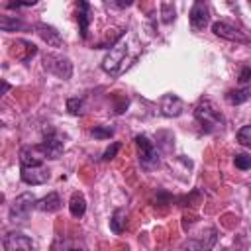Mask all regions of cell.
<instances>
[{
	"mask_svg": "<svg viewBox=\"0 0 251 251\" xmlns=\"http://www.w3.org/2000/svg\"><path fill=\"white\" fill-rule=\"evenodd\" d=\"M135 57H129V43L127 41H122V43H116L110 53L102 59V69L110 75H120L127 65L129 61H133Z\"/></svg>",
	"mask_w": 251,
	"mask_h": 251,
	"instance_id": "1",
	"label": "cell"
},
{
	"mask_svg": "<svg viewBox=\"0 0 251 251\" xmlns=\"http://www.w3.org/2000/svg\"><path fill=\"white\" fill-rule=\"evenodd\" d=\"M194 116L206 133H212L214 129H218L226 124L222 112L212 104V100H200L198 106L194 108Z\"/></svg>",
	"mask_w": 251,
	"mask_h": 251,
	"instance_id": "2",
	"label": "cell"
},
{
	"mask_svg": "<svg viewBox=\"0 0 251 251\" xmlns=\"http://www.w3.org/2000/svg\"><path fill=\"white\" fill-rule=\"evenodd\" d=\"M43 67L53 73L55 76L63 78V80H69L71 75H73V63L69 57L65 55H57V53H45L43 55Z\"/></svg>",
	"mask_w": 251,
	"mask_h": 251,
	"instance_id": "3",
	"label": "cell"
},
{
	"mask_svg": "<svg viewBox=\"0 0 251 251\" xmlns=\"http://www.w3.org/2000/svg\"><path fill=\"white\" fill-rule=\"evenodd\" d=\"M37 206V200H35V196L31 194V192H24V194H20L14 202H12V206H10V212H8V218H10V222H25L27 218H29V212H31V208H35Z\"/></svg>",
	"mask_w": 251,
	"mask_h": 251,
	"instance_id": "4",
	"label": "cell"
},
{
	"mask_svg": "<svg viewBox=\"0 0 251 251\" xmlns=\"http://www.w3.org/2000/svg\"><path fill=\"white\" fill-rule=\"evenodd\" d=\"M135 147H137V157L143 169H153L159 165V153L153 145V141L147 135H135Z\"/></svg>",
	"mask_w": 251,
	"mask_h": 251,
	"instance_id": "5",
	"label": "cell"
},
{
	"mask_svg": "<svg viewBox=\"0 0 251 251\" xmlns=\"http://www.w3.org/2000/svg\"><path fill=\"white\" fill-rule=\"evenodd\" d=\"M37 147H39V151H41V155L45 157V159H59L61 155H63V151H65V143H63V139L57 135V131L55 129H45V137H43V141L41 143H37Z\"/></svg>",
	"mask_w": 251,
	"mask_h": 251,
	"instance_id": "6",
	"label": "cell"
},
{
	"mask_svg": "<svg viewBox=\"0 0 251 251\" xmlns=\"http://www.w3.org/2000/svg\"><path fill=\"white\" fill-rule=\"evenodd\" d=\"M4 251H33L35 243L31 241V237H27L22 231H10L4 235L2 239Z\"/></svg>",
	"mask_w": 251,
	"mask_h": 251,
	"instance_id": "7",
	"label": "cell"
},
{
	"mask_svg": "<svg viewBox=\"0 0 251 251\" xmlns=\"http://www.w3.org/2000/svg\"><path fill=\"white\" fill-rule=\"evenodd\" d=\"M212 31L222 37V39H227V41H235V43H249V37L235 25L227 24V22H214L212 24Z\"/></svg>",
	"mask_w": 251,
	"mask_h": 251,
	"instance_id": "8",
	"label": "cell"
},
{
	"mask_svg": "<svg viewBox=\"0 0 251 251\" xmlns=\"http://www.w3.org/2000/svg\"><path fill=\"white\" fill-rule=\"evenodd\" d=\"M190 27L194 29V31H200V29H204L206 25H208V22H210V10H208V4L206 2H194L192 4V8H190Z\"/></svg>",
	"mask_w": 251,
	"mask_h": 251,
	"instance_id": "9",
	"label": "cell"
},
{
	"mask_svg": "<svg viewBox=\"0 0 251 251\" xmlns=\"http://www.w3.org/2000/svg\"><path fill=\"white\" fill-rule=\"evenodd\" d=\"M10 55L22 63H27L31 61L35 55H37V47L27 41V39H16L12 45H10Z\"/></svg>",
	"mask_w": 251,
	"mask_h": 251,
	"instance_id": "10",
	"label": "cell"
},
{
	"mask_svg": "<svg viewBox=\"0 0 251 251\" xmlns=\"http://www.w3.org/2000/svg\"><path fill=\"white\" fill-rule=\"evenodd\" d=\"M22 180L25 184H31V186H37V184H45L49 180V171L41 165V167H22V173H20Z\"/></svg>",
	"mask_w": 251,
	"mask_h": 251,
	"instance_id": "11",
	"label": "cell"
},
{
	"mask_svg": "<svg viewBox=\"0 0 251 251\" xmlns=\"http://www.w3.org/2000/svg\"><path fill=\"white\" fill-rule=\"evenodd\" d=\"M182 110H184V104H182V100L176 94H165L161 98V112H163V116L176 118V116L182 114Z\"/></svg>",
	"mask_w": 251,
	"mask_h": 251,
	"instance_id": "12",
	"label": "cell"
},
{
	"mask_svg": "<svg viewBox=\"0 0 251 251\" xmlns=\"http://www.w3.org/2000/svg\"><path fill=\"white\" fill-rule=\"evenodd\" d=\"M43 155L37 145H25L20 149V163L22 167H41L43 165Z\"/></svg>",
	"mask_w": 251,
	"mask_h": 251,
	"instance_id": "13",
	"label": "cell"
},
{
	"mask_svg": "<svg viewBox=\"0 0 251 251\" xmlns=\"http://www.w3.org/2000/svg\"><path fill=\"white\" fill-rule=\"evenodd\" d=\"M35 31H37V35H39L49 47H61V45H63V39H61L59 31H57L53 25H47V24H35Z\"/></svg>",
	"mask_w": 251,
	"mask_h": 251,
	"instance_id": "14",
	"label": "cell"
},
{
	"mask_svg": "<svg viewBox=\"0 0 251 251\" xmlns=\"http://www.w3.org/2000/svg\"><path fill=\"white\" fill-rule=\"evenodd\" d=\"M76 20H78V29H80V37L84 39L88 35V24H90V4L88 2H78V12H76Z\"/></svg>",
	"mask_w": 251,
	"mask_h": 251,
	"instance_id": "15",
	"label": "cell"
},
{
	"mask_svg": "<svg viewBox=\"0 0 251 251\" xmlns=\"http://www.w3.org/2000/svg\"><path fill=\"white\" fill-rule=\"evenodd\" d=\"M35 208L41 210V212L53 214V212H57V210L61 208V198H59L57 192H49L47 196H43L41 200H37V206H35Z\"/></svg>",
	"mask_w": 251,
	"mask_h": 251,
	"instance_id": "16",
	"label": "cell"
},
{
	"mask_svg": "<svg viewBox=\"0 0 251 251\" xmlns=\"http://www.w3.org/2000/svg\"><path fill=\"white\" fill-rule=\"evenodd\" d=\"M69 212H71L73 218H82L84 216V212H86V200H84V196L80 192H75L71 196V200H69Z\"/></svg>",
	"mask_w": 251,
	"mask_h": 251,
	"instance_id": "17",
	"label": "cell"
},
{
	"mask_svg": "<svg viewBox=\"0 0 251 251\" xmlns=\"http://www.w3.org/2000/svg\"><path fill=\"white\" fill-rule=\"evenodd\" d=\"M251 98V88H235V90H227L226 92V100L229 104H243Z\"/></svg>",
	"mask_w": 251,
	"mask_h": 251,
	"instance_id": "18",
	"label": "cell"
},
{
	"mask_svg": "<svg viewBox=\"0 0 251 251\" xmlns=\"http://www.w3.org/2000/svg\"><path fill=\"white\" fill-rule=\"evenodd\" d=\"M24 27H25V24L16 16H2L0 18V29L2 31H20Z\"/></svg>",
	"mask_w": 251,
	"mask_h": 251,
	"instance_id": "19",
	"label": "cell"
},
{
	"mask_svg": "<svg viewBox=\"0 0 251 251\" xmlns=\"http://www.w3.org/2000/svg\"><path fill=\"white\" fill-rule=\"evenodd\" d=\"M110 229L114 233H122L126 229V210L124 208H118L112 214V218H110Z\"/></svg>",
	"mask_w": 251,
	"mask_h": 251,
	"instance_id": "20",
	"label": "cell"
},
{
	"mask_svg": "<svg viewBox=\"0 0 251 251\" xmlns=\"http://www.w3.org/2000/svg\"><path fill=\"white\" fill-rule=\"evenodd\" d=\"M90 133H92V137H96V139H110V137L114 135V127H112V126H94V127L90 129Z\"/></svg>",
	"mask_w": 251,
	"mask_h": 251,
	"instance_id": "21",
	"label": "cell"
},
{
	"mask_svg": "<svg viewBox=\"0 0 251 251\" xmlns=\"http://www.w3.org/2000/svg\"><path fill=\"white\" fill-rule=\"evenodd\" d=\"M233 163H235L237 169L247 171V169H251V155H247V153H235L233 155Z\"/></svg>",
	"mask_w": 251,
	"mask_h": 251,
	"instance_id": "22",
	"label": "cell"
},
{
	"mask_svg": "<svg viewBox=\"0 0 251 251\" xmlns=\"http://www.w3.org/2000/svg\"><path fill=\"white\" fill-rule=\"evenodd\" d=\"M237 143L243 145V147H251V126H243L239 131H237Z\"/></svg>",
	"mask_w": 251,
	"mask_h": 251,
	"instance_id": "23",
	"label": "cell"
},
{
	"mask_svg": "<svg viewBox=\"0 0 251 251\" xmlns=\"http://www.w3.org/2000/svg\"><path fill=\"white\" fill-rule=\"evenodd\" d=\"M175 14H176V12H175V6H173L171 2H163V4H161V16H163L161 20H163L165 24H171V22L175 20Z\"/></svg>",
	"mask_w": 251,
	"mask_h": 251,
	"instance_id": "24",
	"label": "cell"
},
{
	"mask_svg": "<svg viewBox=\"0 0 251 251\" xmlns=\"http://www.w3.org/2000/svg\"><path fill=\"white\" fill-rule=\"evenodd\" d=\"M82 106H84V100L82 98H69L67 100V110L73 116H78L82 112Z\"/></svg>",
	"mask_w": 251,
	"mask_h": 251,
	"instance_id": "25",
	"label": "cell"
},
{
	"mask_svg": "<svg viewBox=\"0 0 251 251\" xmlns=\"http://www.w3.org/2000/svg\"><path fill=\"white\" fill-rule=\"evenodd\" d=\"M127 104H129V100H127L126 94H122V92H116V94H114V108H116L118 114H122V112L127 108Z\"/></svg>",
	"mask_w": 251,
	"mask_h": 251,
	"instance_id": "26",
	"label": "cell"
},
{
	"mask_svg": "<svg viewBox=\"0 0 251 251\" xmlns=\"http://www.w3.org/2000/svg\"><path fill=\"white\" fill-rule=\"evenodd\" d=\"M120 147H122V143H118V141H114L110 147H106V151L102 153V159L104 161H110V159H114L116 155H118V151H120Z\"/></svg>",
	"mask_w": 251,
	"mask_h": 251,
	"instance_id": "27",
	"label": "cell"
},
{
	"mask_svg": "<svg viewBox=\"0 0 251 251\" xmlns=\"http://www.w3.org/2000/svg\"><path fill=\"white\" fill-rule=\"evenodd\" d=\"M251 80V67H243L241 73H239V82L241 84H247Z\"/></svg>",
	"mask_w": 251,
	"mask_h": 251,
	"instance_id": "28",
	"label": "cell"
},
{
	"mask_svg": "<svg viewBox=\"0 0 251 251\" xmlns=\"http://www.w3.org/2000/svg\"><path fill=\"white\" fill-rule=\"evenodd\" d=\"M6 6L10 10H14V8H31V6H35V0H31V2H8Z\"/></svg>",
	"mask_w": 251,
	"mask_h": 251,
	"instance_id": "29",
	"label": "cell"
},
{
	"mask_svg": "<svg viewBox=\"0 0 251 251\" xmlns=\"http://www.w3.org/2000/svg\"><path fill=\"white\" fill-rule=\"evenodd\" d=\"M110 6H116V8H127L131 6V2H108Z\"/></svg>",
	"mask_w": 251,
	"mask_h": 251,
	"instance_id": "30",
	"label": "cell"
},
{
	"mask_svg": "<svg viewBox=\"0 0 251 251\" xmlns=\"http://www.w3.org/2000/svg\"><path fill=\"white\" fill-rule=\"evenodd\" d=\"M8 88H10V84L4 80V82H2V94H6V92H8Z\"/></svg>",
	"mask_w": 251,
	"mask_h": 251,
	"instance_id": "31",
	"label": "cell"
},
{
	"mask_svg": "<svg viewBox=\"0 0 251 251\" xmlns=\"http://www.w3.org/2000/svg\"><path fill=\"white\" fill-rule=\"evenodd\" d=\"M69 251H82V249H69Z\"/></svg>",
	"mask_w": 251,
	"mask_h": 251,
	"instance_id": "32",
	"label": "cell"
}]
</instances>
